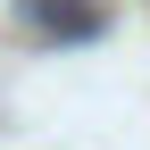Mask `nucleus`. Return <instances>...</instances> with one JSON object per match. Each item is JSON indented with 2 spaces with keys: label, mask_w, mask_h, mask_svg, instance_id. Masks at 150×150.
I'll list each match as a JSON object with an SVG mask.
<instances>
[{
  "label": "nucleus",
  "mask_w": 150,
  "mask_h": 150,
  "mask_svg": "<svg viewBox=\"0 0 150 150\" xmlns=\"http://www.w3.org/2000/svg\"><path fill=\"white\" fill-rule=\"evenodd\" d=\"M25 25L75 42V33H100V8H92V0H25Z\"/></svg>",
  "instance_id": "f257e3e1"
}]
</instances>
